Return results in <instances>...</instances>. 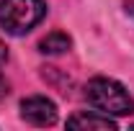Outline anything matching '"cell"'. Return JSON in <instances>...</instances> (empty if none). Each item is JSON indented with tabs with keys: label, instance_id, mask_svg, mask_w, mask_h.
<instances>
[{
	"label": "cell",
	"instance_id": "5",
	"mask_svg": "<svg viewBox=\"0 0 134 131\" xmlns=\"http://www.w3.org/2000/svg\"><path fill=\"white\" fill-rule=\"evenodd\" d=\"M70 46H72V39H70L65 31H52V33H47V36L39 41V51H41V54H52V57L70 51Z\"/></svg>",
	"mask_w": 134,
	"mask_h": 131
},
{
	"label": "cell",
	"instance_id": "4",
	"mask_svg": "<svg viewBox=\"0 0 134 131\" xmlns=\"http://www.w3.org/2000/svg\"><path fill=\"white\" fill-rule=\"evenodd\" d=\"M67 126L70 129H80V131H88V129H98V131H114L116 129V121L108 118L106 113H98V111H80V113L70 116L67 118Z\"/></svg>",
	"mask_w": 134,
	"mask_h": 131
},
{
	"label": "cell",
	"instance_id": "3",
	"mask_svg": "<svg viewBox=\"0 0 134 131\" xmlns=\"http://www.w3.org/2000/svg\"><path fill=\"white\" fill-rule=\"evenodd\" d=\"M21 118L31 126H52L57 121V105L44 95H31L21 100Z\"/></svg>",
	"mask_w": 134,
	"mask_h": 131
},
{
	"label": "cell",
	"instance_id": "7",
	"mask_svg": "<svg viewBox=\"0 0 134 131\" xmlns=\"http://www.w3.org/2000/svg\"><path fill=\"white\" fill-rule=\"evenodd\" d=\"M126 13L134 18V0H126Z\"/></svg>",
	"mask_w": 134,
	"mask_h": 131
},
{
	"label": "cell",
	"instance_id": "1",
	"mask_svg": "<svg viewBox=\"0 0 134 131\" xmlns=\"http://www.w3.org/2000/svg\"><path fill=\"white\" fill-rule=\"evenodd\" d=\"M85 100L93 111L106 116H129L134 113V100L121 82L111 77H93L85 85Z\"/></svg>",
	"mask_w": 134,
	"mask_h": 131
},
{
	"label": "cell",
	"instance_id": "6",
	"mask_svg": "<svg viewBox=\"0 0 134 131\" xmlns=\"http://www.w3.org/2000/svg\"><path fill=\"white\" fill-rule=\"evenodd\" d=\"M5 62H8V46H5V44L0 41V67L5 64Z\"/></svg>",
	"mask_w": 134,
	"mask_h": 131
},
{
	"label": "cell",
	"instance_id": "2",
	"mask_svg": "<svg viewBox=\"0 0 134 131\" xmlns=\"http://www.w3.org/2000/svg\"><path fill=\"white\" fill-rule=\"evenodd\" d=\"M47 16L44 0H0V28L10 36H23Z\"/></svg>",
	"mask_w": 134,
	"mask_h": 131
}]
</instances>
